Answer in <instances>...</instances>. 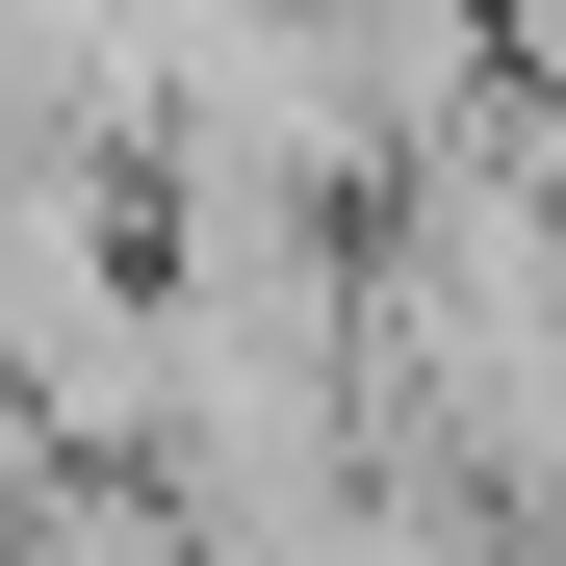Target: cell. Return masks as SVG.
I'll use <instances>...</instances> for the list:
<instances>
[{
	"instance_id": "1",
	"label": "cell",
	"mask_w": 566,
	"mask_h": 566,
	"mask_svg": "<svg viewBox=\"0 0 566 566\" xmlns=\"http://www.w3.org/2000/svg\"><path fill=\"white\" fill-rule=\"evenodd\" d=\"M0 515H27V438H0Z\"/></svg>"
}]
</instances>
